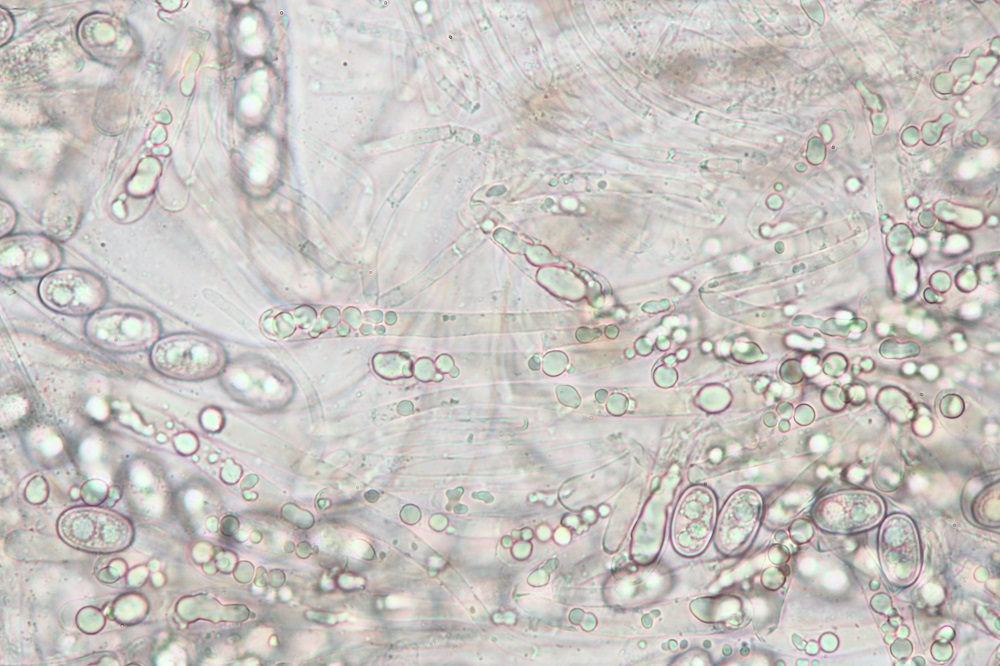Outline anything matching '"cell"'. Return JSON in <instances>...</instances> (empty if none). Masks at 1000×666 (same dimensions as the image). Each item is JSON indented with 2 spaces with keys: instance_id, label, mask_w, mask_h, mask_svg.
<instances>
[{
  "instance_id": "cell-1",
  "label": "cell",
  "mask_w": 1000,
  "mask_h": 666,
  "mask_svg": "<svg viewBox=\"0 0 1000 666\" xmlns=\"http://www.w3.org/2000/svg\"><path fill=\"white\" fill-rule=\"evenodd\" d=\"M160 334L161 325L155 315L132 307L102 308L85 324V335L93 345L117 353L151 349Z\"/></svg>"
},
{
  "instance_id": "cell-2",
  "label": "cell",
  "mask_w": 1000,
  "mask_h": 666,
  "mask_svg": "<svg viewBox=\"0 0 1000 666\" xmlns=\"http://www.w3.org/2000/svg\"><path fill=\"white\" fill-rule=\"evenodd\" d=\"M38 296L50 310L68 316H90L102 309L109 291L96 273L80 268L57 269L43 277Z\"/></svg>"
},
{
  "instance_id": "cell-3",
  "label": "cell",
  "mask_w": 1000,
  "mask_h": 666,
  "mask_svg": "<svg viewBox=\"0 0 1000 666\" xmlns=\"http://www.w3.org/2000/svg\"><path fill=\"white\" fill-rule=\"evenodd\" d=\"M67 542L93 551H115L129 539L130 525L118 514L97 508H74L59 519Z\"/></svg>"
},
{
  "instance_id": "cell-4",
  "label": "cell",
  "mask_w": 1000,
  "mask_h": 666,
  "mask_svg": "<svg viewBox=\"0 0 1000 666\" xmlns=\"http://www.w3.org/2000/svg\"><path fill=\"white\" fill-rule=\"evenodd\" d=\"M216 357L217 351L211 342L189 333L160 338L150 351L154 369L176 380H193L207 374Z\"/></svg>"
},
{
  "instance_id": "cell-5",
  "label": "cell",
  "mask_w": 1000,
  "mask_h": 666,
  "mask_svg": "<svg viewBox=\"0 0 1000 666\" xmlns=\"http://www.w3.org/2000/svg\"><path fill=\"white\" fill-rule=\"evenodd\" d=\"M62 260L61 247L43 235H12L0 242V274L4 278H43L59 269Z\"/></svg>"
},
{
  "instance_id": "cell-6",
  "label": "cell",
  "mask_w": 1000,
  "mask_h": 666,
  "mask_svg": "<svg viewBox=\"0 0 1000 666\" xmlns=\"http://www.w3.org/2000/svg\"><path fill=\"white\" fill-rule=\"evenodd\" d=\"M203 295L207 300H209L220 310L225 312L229 317L235 320L250 335L254 336L255 338H260V333L256 323L241 309H239L230 301L221 296L219 293L211 289L203 290Z\"/></svg>"
}]
</instances>
